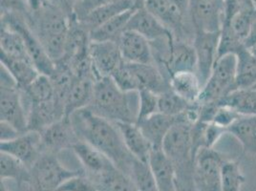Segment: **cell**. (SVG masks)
Segmentation results:
<instances>
[{
    "instance_id": "cell-26",
    "label": "cell",
    "mask_w": 256,
    "mask_h": 191,
    "mask_svg": "<svg viewBox=\"0 0 256 191\" xmlns=\"http://www.w3.org/2000/svg\"><path fill=\"white\" fill-rule=\"evenodd\" d=\"M134 8L138 7L134 4L132 0H118L115 3L98 8L96 10L91 12L90 14H88L86 18L78 22L91 32L96 30L100 26H102V24H104L106 22L115 18L118 14Z\"/></svg>"
},
{
    "instance_id": "cell-37",
    "label": "cell",
    "mask_w": 256,
    "mask_h": 191,
    "mask_svg": "<svg viewBox=\"0 0 256 191\" xmlns=\"http://www.w3.org/2000/svg\"><path fill=\"white\" fill-rule=\"evenodd\" d=\"M192 106V104L184 100L171 89L159 95V112L170 117L181 115L188 110Z\"/></svg>"
},
{
    "instance_id": "cell-16",
    "label": "cell",
    "mask_w": 256,
    "mask_h": 191,
    "mask_svg": "<svg viewBox=\"0 0 256 191\" xmlns=\"http://www.w3.org/2000/svg\"><path fill=\"white\" fill-rule=\"evenodd\" d=\"M72 150L82 164L86 175L90 178L100 176L117 168L102 151L82 140L76 144Z\"/></svg>"
},
{
    "instance_id": "cell-29",
    "label": "cell",
    "mask_w": 256,
    "mask_h": 191,
    "mask_svg": "<svg viewBox=\"0 0 256 191\" xmlns=\"http://www.w3.org/2000/svg\"><path fill=\"white\" fill-rule=\"evenodd\" d=\"M242 144L246 153L256 156V116H242L228 128Z\"/></svg>"
},
{
    "instance_id": "cell-43",
    "label": "cell",
    "mask_w": 256,
    "mask_h": 191,
    "mask_svg": "<svg viewBox=\"0 0 256 191\" xmlns=\"http://www.w3.org/2000/svg\"><path fill=\"white\" fill-rule=\"evenodd\" d=\"M241 117L242 115L237 113L234 109L218 104L212 122H214L219 126L226 128L228 130V128H230L235 120H237L239 118Z\"/></svg>"
},
{
    "instance_id": "cell-34",
    "label": "cell",
    "mask_w": 256,
    "mask_h": 191,
    "mask_svg": "<svg viewBox=\"0 0 256 191\" xmlns=\"http://www.w3.org/2000/svg\"><path fill=\"white\" fill-rule=\"evenodd\" d=\"M238 89H254L256 87V60L248 48H242L236 54Z\"/></svg>"
},
{
    "instance_id": "cell-49",
    "label": "cell",
    "mask_w": 256,
    "mask_h": 191,
    "mask_svg": "<svg viewBox=\"0 0 256 191\" xmlns=\"http://www.w3.org/2000/svg\"><path fill=\"white\" fill-rule=\"evenodd\" d=\"M132 1L134 2V4H135L138 8H142V7L144 6V4H146V2L148 0H132Z\"/></svg>"
},
{
    "instance_id": "cell-47",
    "label": "cell",
    "mask_w": 256,
    "mask_h": 191,
    "mask_svg": "<svg viewBox=\"0 0 256 191\" xmlns=\"http://www.w3.org/2000/svg\"><path fill=\"white\" fill-rule=\"evenodd\" d=\"M254 45H256V16L254 20L252 22L250 34L245 40V47L248 49Z\"/></svg>"
},
{
    "instance_id": "cell-11",
    "label": "cell",
    "mask_w": 256,
    "mask_h": 191,
    "mask_svg": "<svg viewBox=\"0 0 256 191\" xmlns=\"http://www.w3.org/2000/svg\"><path fill=\"white\" fill-rule=\"evenodd\" d=\"M40 133L42 136V151L48 153L58 154L64 150L73 149L80 140L70 118L64 117Z\"/></svg>"
},
{
    "instance_id": "cell-19",
    "label": "cell",
    "mask_w": 256,
    "mask_h": 191,
    "mask_svg": "<svg viewBox=\"0 0 256 191\" xmlns=\"http://www.w3.org/2000/svg\"><path fill=\"white\" fill-rule=\"evenodd\" d=\"M148 164L159 190L178 191L176 168L162 148L152 150Z\"/></svg>"
},
{
    "instance_id": "cell-44",
    "label": "cell",
    "mask_w": 256,
    "mask_h": 191,
    "mask_svg": "<svg viewBox=\"0 0 256 191\" xmlns=\"http://www.w3.org/2000/svg\"><path fill=\"white\" fill-rule=\"evenodd\" d=\"M0 133H1V135H0L1 142L11 140H14V138L18 137L20 134H22V132L16 130L14 126H12L6 122H0Z\"/></svg>"
},
{
    "instance_id": "cell-41",
    "label": "cell",
    "mask_w": 256,
    "mask_h": 191,
    "mask_svg": "<svg viewBox=\"0 0 256 191\" xmlns=\"http://www.w3.org/2000/svg\"><path fill=\"white\" fill-rule=\"evenodd\" d=\"M56 191H98V190L96 184L84 171L82 173L64 182Z\"/></svg>"
},
{
    "instance_id": "cell-39",
    "label": "cell",
    "mask_w": 256,
    "mask_h": 191,
    "mask_svg": "<svg viewBox=\"0 0 256 191\" xmlns=\"http://www.w3.org/2000/svg\"><path fill=\"white\" fill-rule=\"evenodd\" d=\"M110 78H112L118 87L124 92H139V86L137 84L135 74L128 62H124Z\"/></svg>"
},
{
    "instance_id": "cell-35",
    "label": "cell",
    "mask_w": 256,
    "mask_h": 191,
    "mask_svg": "<svg viewBox=\"0 0 256 191\" xmlns=\"http://www.w3.org/2000/svg\"><path fill=\"white\" fill-rule=\"evenodd\" d=\"M22 91L25 102H48L54 100V96L53 82L47 74H38L31 84Z\"/></svg>"
},
{
    "instance_id": "cell-27",
    "label": "cell",
    "mask_w": 256,
    "mask_h": 191,
    "mask_svg": "<svg viewBox=\"0 0 256 191\" xmlns=\"http://www.w3.org/2000/svg\"><path fill=\"white\" fill-rule=\"evenodd\" d=\"M137 9L139 8H134L124 12L96 28V30L92 31L90 32L91 42H117L120 36L126 31L128 22Z\"/></svg>"
},
{
    "instance_id": "cell-13",
    "label": "cell",
    "mask_w": 256,
    "mask_h": 191,
    "mask_svg": "<svg viewBox=\"0 0 256 191\" xmlns=\"http://www.w3.org/2000/svg\"><path fill=\"white\" fill-rule=\"evenodd\" d=\"M89 54L96 80L111 76L124 62L118 45L114 42H91Z\"/></svg>"
},
{
    "instance_id": "cell-4",
    "label": "cell",
    "mask_w": 256,
    "mask_h": 191,
    "mask_svg": "<svg viewBox=\"0 0 256 191\" xmlns=\"http://www.w3.org/2000/svg\"><path fill=\"white\" fill-rule=\"evenodd\" d=\"M193 126L188 111H186L162 142V150L173 162L176 172L193 168Z\"/></svg>"
},
{
    "instance_id": "cell-40",
    "label": "cell",
    "mask_w": 256,
    "mask_h": 191,
    "mask_svg": "<svg viewBox=\"0 0 256 191\" xmlns=\"http://www.w3.org/2000/svg\"><path fill=\"white\" fill-rule=\"evenodd\" d=\"M138 94L139 109L137 122L150 117L159 112V95L148 90H140L138 92Z\"/></svg>"
},
{
    "instance_id": "cell-33",
    "label": "cell",
    "mask_w": 256,
    "mask_h": 191,
    "mask_svg": "<svg viewBox=\"0 0 256 191\" xmlns=\"http://www.w3.org/2000/svg\"><path fill=\"white\" fill-rule=\"evenodd\" d=\"M1 180H14L22 188V184L30 186L31 171L22 160L12 157L10 154L0 153Z\"/></svg>"
},
{
    "instance_id": "cell-1",
    "label": "cell",
    "mask_w": 256,
    "mask_h": 191,
    "mask_svg": "<svg viewBox=\"0 0 256 191\" xmlns=\"http://www.w3.org/2000/svg\"><path fill=\"white\" fill-rule=\"evenodd\" d=\"M69 118L80 140L102 151L118 168L130 175L135 158L129 153L115 122L98 116L88 107Z\"/></svg>"
},
{
    "instance_id": "cell-6",
    "label": "cell",
    "mask_w": 256,
    "mask_h": 191,
    "mask_svg": "<svg viewBox=\"0 0 256 191\" xmlns=\"http://www.w3.org/2000/svg\"><path fill=\"white\" fill-rule=\"evenodd\" d=\"M58 154L43 152L30 168V191H56L64 182L84 170H68L60 162Z\"/></svg>"
},
{
    "instance_id": "cell-5",
    "label": "cell",
    "mask_w": 256,
    "mask_h": 191,
    "mask_svg": "<svg viewBox=\"0 0 256 191\" xmlns=\"http://www.w3.org/2000/svg\"><path fill=\"white\" fill-rule=\"evenodd\" d=\"M237 56L228 54L219 58L214 64L212 72L204 85L198 104L218 102L224 96L238 89L236 84Z\"/></svg>"
},
{
    "instance_id": "cell-20",
    "label": "cell",
    "mask_w": 256,
    "mask_h": 191,
    "mask_svg": "<svg viewBox=\"0 0 256 191\" xmlns=\"http://www.w3.org/2000/svg\"><path fill=\"white\" fill-rule=\"evenodd\" d=\"M140 90H148L157 95L170 89V80L155 64H129Z\"/></svg>"
},
{
    "instance_id": "cell-7",
    "label": "cell",
    "mask_w": 256,
    "mask_h": 191,
    "mask_svg": "<svg viewBox=\"0 0 256 191\" xmlns=\"http://www.w3.org/2000/svg\"><path fill=\"white\" fill-rule=\"evenodd\" d=\"M0 120L24 133L28 131L27 109L22 91L10 74L1 67Z\"/></svg>"
},
{
    "instance_id": "cell-48",
    "label": "cell",
    "mask_w": 256,
    "mask_h": 191,
    "mask_svg": "<svg viewBox=\"0 0 256 191\" xmlns=\"http://www.w3.org/2000/svg\"><path fill=\"white\" fill-rule=\"evenodd\" d=\"M174 2L177 6H179L182 11L188 12V5H190V0H171Z\"/></svg>"
},
{
    "instance_id": "cell-42",
    "label": "cell",
    "mask_w": 256,
    "mask_h": 191,
    "mask_svg": "<svg viewBox=\"0 0 256 191\" xmlns=\"http://www.w3.org/2000/svg\"><path fill=\"white\" fill-rule=\"evenodd\" d=\"M118 0H82V1H78V2H76L74 16L76 18V20H82L91 12L96 10L100 7L115 3Z\"/></svg>"
},
{
    "instance_id": "cell-46",
    "label": "cell",
    "mask_w": 256,
    "mask_h": 191,
    "mask_svg": "<svg viewBox=\"0 0 256 191\" xmlns=\"http://www.w3.org/2000/svg\"><path fill=\"white\" fill-rule=\"evenodd\" d=\"M49 3H51L50 0H26V5L30 12L40 11Z\"/></svg>"
},
{
    "instance_id": "cell-30",
    "label": "cell",
    "mask_w": 256,
    "mask_h": 191,
    "mask_svg": "<svg viewBox=\"0 0 256 191\" xmlns=\"http://www.w3.org/2000/svg\"><path fill=\"white\" fill-rule=\"evenodd\" d=\"M90 179L98 191H139L132 177L118 168Z\"/></svg>"
},
{
    "instance_id": "cell-14",
    "label": "cell",
    "mask_w": 256,
    "mask_h": 191,
    "mask_svg": "<svg viewBox=\"0 0 256 191\" xmlns=\"http://www.w3.org/2000/svg\"><path fill=\"white\" fill-rule=\"evenodd\" d=\"M117 43L124 62L134 64H155L151 44L138 32L126 30Z\"/></svg>"
},
{
    "instance_id": "cell-18",
    "label": "cell",
    "mask_w": 256,
    "mask_h": 191,
    "mask_svg": "<svg viewBox=\"0 0 256 191\" xmlns=\"http://www.w3.org/2000/svg\"><path fill=\"white\" fill-rule=\"evenodd\" d=\"M28 131L40 132L54 122L65 117L54 100L42 102H27Z\"/></svg>"
},
{
    "instance_id": "cell-54",
    "label": "cell",
    "mask_w": 256,
    "mask_h": 191,
    "mask_svg": "<svg viewBox=\"0 0 256 191\" xmlns=\"http://www.w3.org/2000/svg\"><path fill=\"white\" fill-rule=\"evenodd\" d=\"M78 1H82V0H76V2H78Z\"/></svg>"
},
{
    "instance_id": "cell-21",
    "label": "cell",
    "mask_w": 256,
    "mask_h": 191,
    "mask_svg": "<svg viewBox=\"0 0 256 191\" xmlns=\"http://www.w3.org/2000/svg\"><path fill=\"white\" fill-rule=\"evenodd\" d=\"M180 115L177 117H170L158 112L136 124L146 138L148 140L153 149H160L166 134L171 128L180 120Z\"/></svg>"
},
{
    "instance_id": "cell-50",
    "label": "cell",
    "mask_w": 256,
    "mask_h": 191,
    "mask_svg": "<svg viewBox=\"0 0 256 191\" xmlns=\"http://www.w3.org/2000/svg\"><path fill=\"white\" fill-rule=\"evenodd\" d=\"M178 191H196V190H195V186H186V188H179Z\"/></svg>"
},
{
    "instance_id": "cell-22",
    "label": "cell",
    "mask_w": 256,
    "mask_h": 191,
    "mask_svg": "<svg viewBox=\"0 0 256 191\" xmlns=\"http://www.w3.org/2000/svg\"><path fill=\"white\" fill-rule=\"evenodd\" d=\"M129 153L144 162H148L153 148L136 122H117Z\"/></svg>"
},
{
    "instance_id": "cell-28",
    "label": "cell",
    "mask_w": 256,
    "mask_h": 191,
    "mask_svg": "<svg viewBox=\"0 0 256 191\" xmlns=\"http://www.w3.org/2000/svg\"><path fill=\"white\" fill-rule=\"evenodd\" d=\"M0 51L12 58L24 60L32 64L22 34L2 22L0 31Z\"/></svg>"
},
{
    "instance_id": "cell-52",
    "label": "cell",
    "mask_w": 256,
    "mask_h": 191,
    "mask_svg": "<svg viewBox=\"0 0 256 191\" xmlns=\"http://www.w3.org/2000/svg\"><path fill=\"white\" fill-rule=\"evenodd\" d=\"M0 191H9L7 186H5V182L1 180V184H0Z\"/></svg>"
},
{
    "instance_id": "cell-17",
    "label": "cell",
    "mask_w": 256,
    "mask_h": 191,
    "mask_svg": "<svg viewBox=\"0 0 256 191\" xmlns=\"http://www.w3.org/2000/svg\"><path fill=\"white\" fill-rule=\"evenodd\" d=\"M197 58L192 42L175 40L171 47L168 60L162 72L168 80L170 76L177 72L192 71L196 72Z\"/></svg>"
},
{
    "instance_id": "cell-55",
    "label": "cell",
    "mask_w": 256,
    "mask_h": 191,
    "mask_svg": "<svg viewBox=\"0 0 256 191\" xmlns=\"http://www.w3.org/2000/svg\"><path fill=\"white\" fill-rule=\"evenodd\" d=\"M254 90H256V88H254Z\"/></svg>"
},
{
    "instance_id": "cell-36",
    "label": "cell",
    "mask_w": 256,
    "mask_h": 191,
    "mask_svg": "<svg viewBox=\"0 0 256 191\" xmlns=\"http://www.w3.org/2000/svg\"><path fill=\"white\" fill-rule=\"evenodd\" d=\"M245 180L239 162L226 160L221 173V191H240Z\"/></svg>"
},
{
    "instance_id": "cell-3",
    "label": "cell",
    "mask_w": 256,
    "mask_h": 191,
    "mask_svg": "<svg viewBox=\"0 0 256 191\" xmlns=\"http://www.w3.org/2000/svg\"><path fill=\"white\" fill-rule=\"evenodd\" d=\"M137 92L126 93L118 87L112 78L96 80L92 102L88 108L98 116L112 122H136L138 109L132 102Z\"/></svg>"
},
{
    "instance_id": "cell-12",
    "label": "cell",
    "mask_w": 256,
    "mask_h": 191,
    "mask_svg": "<svg viewBox=\"0 0 256 191\" xmlns=\"http://www.w3.org/2000/svg\"><path fill=\"white\" fill-rule=\"evenodd\" d=\"M0 151L10 154L31 168L43 153L40 133L27 131L14 140L1 142Z\"/></svg>"
},
{
    "instance_id": "cell-10",
    "label": "cell",
    "mask_w": 256,
    "mask_h": 191,
    "mask_svg": "<svg viewBox=\"0 0 256 191\" xmlns=\"http://www.w3.org/2000/svg\"><path fill=\"white\" fill-rule=\"evenodd\" d=\"M220 32L195 31L193 38V47L197 58L196 73L202 84H206L212 72L214 64L218 60V47Z\"/></svg>"
},
{
    "instance_id": "cell-2",
    "label": "cell",
    "mask_w": 256,
    "mask_h": 191,
    "mask_svg": "<svg viewBox=\"0 0 256 191\" xmlns=\"http://www.w3.org/2000/svg\"><path fill=\"white\" fill-rule=\"evenodd\" d=\"M32 32L54 62H60L65 52L70 18L52 3L26 18Z\"/></svg>"
},
{
    "instance_id": "cell-24",
    "label": "cell",
    "mask_w": 256,
    "mask_h": 191,
    "mask_svg": "<svg viewBox=\"0 0 256 191\" xmlns=\"http://www.w3.org/2000/svg\"><path fill=\"white\" fill-rule=\"evenodd\" d=\"M170 86L172 91L192 104L198 102L203 90V84L198 74L192 71L177 72L171 74Z\"/></svg>"
},
{
    "instance_id": "cell-32",
    "label": "cell",
    "mask_w": 256,
    "mask_h": 191,
    "mask_svg": "<svg viewBox=\"0 0 256 191\" xmlns=\"http://www.w3.org/2000/svg\"><path fill=\"white\" fill-rule=\"evenodd\" d=\"M216 104L222 106L230 107L242 116H256V91L254 89H237Z\"/></svg>"
},
{
    "instance_id": "cell-53",
    "label": "cell",
    "mask_w": 256,
    "mask_h": 191,
    "mask_svg": "<svg viewBox=\"0 0 256 191\" xmlns=\"http://www.w3.org/2000/svg\"><path fill=\"white\" fill-rule=\"evenodd\" d=\"M252 2H254V6H256V0H252Z\"/></svg>"
},
{
    "instance_id": "cell-38",
    "label": "cell",
    "mask_w": 256,
    "mask_h": 191,
    "mask_svg": "<svg viewBox=\"0 0 256 191\" xmlns=\"http://www.w3.org/2000/svg\"><path fill=\"white\" fill-rule=\"evenodd\" d=\"M130 176L135 182L138 190L160 191L148 162H144L135 159L131 168Z\"/></svg>"
},
{
    "instance_id": "cell-15",
    "label": "cell",
    "mask_w": 256,
    "mask_h": 191,
    "mask_svg": "<svg viewBox=\"0 0 256 191\" xmlns=\"http://www.w3.org/2000/svg\"><path fill=\"white\" fill-rule=\"evenodd\" d=\"M126 30L138 32L150 42L174 38L172 32L144 7L137 9L128 22Z\"/></svg>"
},
{
    "instance_id": "cell-31",
    "label": "cell",
    "mask_w": 256,
    "mask_h": 191,
    "mask_svg": "<svg viewBox=\"0 0 256 191\" xmlns=\"http://www.w3.org/2000/svg\"><path fill=\"white\" fill-rule=\"evenodd\" d=\"M256 16V8L240 10L228 18H224L221 29L230 32L239 42L245 45V40L250 34Z\"/></svg>"
},
{
    "instance_id": "cell-23",
    "label": "cell",
    "mask_w": 256,
    "mask_h": 191,
    "mask_svg": "<svg viewBox=\"0 0 256 191\" xmlns=\"http://www.w3.org/2000/svg\"><path fill=\"white\" fill-rule=\"evenodd\" d=\"M0 64L12 78L18 87L23 90L40 74L32 62L12 58L0 51Z\"/></svg>"
},
{
    "instance_id": "cell-45",
    "label": "cell",
    "mask_w": 256,
    "mask_h": 191,
    "mask_svg": "<svg viewBox=\"0 0 256 191\" xmlns=\"http://www.w3.org/2000/svg\"><path fill=\"white\" fill-rule=\"evenodd\" d=\"M51 3L60 8L70 18H74L76 0H50Z\"/></svg>"
},
{
    "instance_id": "cell-25",
    "label": "cell",
    "mask_w": 256,
    "mask_h": 191,
    "mask_svg": "<svg viewBox=\"0 0 256 191\" xmlns=\"http://www.w3.org/2000/svg\"><path fill=\"white\" fill-rule=\"evenodd\" d=\"M95 80L76 78L65 102V117L69 118L76 111L89 106L94 94Z\"/></svg>"
},
{
    "instance_id": "cell-51",
    "label": "cell",
    "mask_w": 256,
    "mask_h": 191,
    "mask_svg": "<svg viewBox=\"0 0 256 191\" xmlns=\"http://www.w3.org/2000/svg\"><path fill=\"white\" fill-rule=\"evenodd\" d=\"M248 50H250V54H252V56H254V58L256 60V45L252 46V47H250V48H248Z\"/></svg>"
},
{
    "instance_id": "cell-9",
    "label": "cell",
    "mask_w": 256,
    "mask_h": 191,
    "mask_svg": "<svg viewBox=\"0 0 256 191\" xmlns=\"http://www.w3.org/2000/svg\"><path fill=\"white\" fill-rule=\"evenodd\" d=\"M188 16L195 31L220 32L224 20V0H190Z\"/></svg>"
},
{
    "instance_id": "cell-8",
    "label": "cell",
    "mask_w": 256,
    "mask_h": 191,
    "mask_svg": "<svg viewBox=\"0 0 256 191\" xmlns=\"http://www.w3.org/2000/svg\"><path fill=\"white\" fill-rule=\"evenodd\" d=\"M226 160L215 149L200 148L193 157V182L196 191H221V173Z\"/></svg>"
}]
</instances>
